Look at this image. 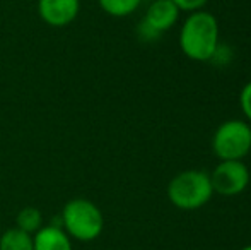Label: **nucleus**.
Segmentation results:
<instances>
[{
	"label": "nucleus",
	"instance_id": "4468645a",
	"mask_svg": "<svg viewBox=\"0 0 251 250\" xmlns=\"http://www.w3.org/2000/svg\"><path fill=\"white\" fill-rule=\"evenodd\" d=\"M241 250H251V245H246V247H243Z\"/></svg>",
	"mask_w": 251,
	"mask_h": 250
},
{
	"label": "nucleus",
	"instance_id": "1a4fd4ad",
	"mask_svg": "<svg viewBox=\"0 0 251 250\" xmlns=\"http://www.w3.org/2000/svg\"><path fill=\"white\" fill-rule=\"evenodd\" d=\"M0 250H34L33 235L16 226L9 228L0 237Z\"/></svg>",
	"mask_w": 251,
	"mask_h": 250
},
{
	"label": "nucleus",
	"instance_id": "f03ea898",
	"mask_svg": "<svg viewBox=\"0 0 251 250\" xmlns=\"http://www.w3.org/2000/svg\"><path fill=\"white\" fill-rule=\"evenodd\" d=\"M62 228L72 240L93 242L101 237L104 230V216L101 209L89 199L77 197L63 206Z\"/></svg>",
	"mask_w": 251,
	"mask_h": 250
},
{
	"label": "nucleus",
	"instance_id": "423d86ee",
	"mask_svg": "<svg viewBox=\"0 0 251 250\" xmlns=\"http://www.w3.org/2000/svg\"><path fill=\"white\" fill-rule=\"evenodd\" d=\"M80 0H38V16L51 28H63L77 19Z\"/></svg>",
	"mask_w": 251,
	"mask_h": 250
},
{
	"label": "nucleus",
	"instance_id": "20e7f679",
	"mask_svg": "<svg viewBox=\"0 0 251 250\" xmlns=\"http://www.w3.org/2000/svg\"><path fill=\"white\" fill-rule=\"evenodd\" d=\"M212 151L219 161L243 160L251 153V125L245 120H226L212 136Z\"/></svg>",
	"mask_w": 251,
	"mask_h": 250
},
{
	"label": "nucleus",
	"instance_id": "f257e3e1",
	"mask_svg": "<svg viewBox=\"0 0 251 250\" xmlns=\"http://www.w3.org/2000/svg\"><path fill=\"white\" fill-rule=\"evenodd\" d=\"M219 21L212 12L195 10L186 16L179 29V48L183 55L195 62L212 60L219 48Z\"/></svg>",
	"mask_w": 251,
	"mask_h": 250
},
{
	"label": "nucleus",
	"instance_id": "ddd939ff",
	"mask_svg": "<svg viewBox=\"0 0 251 250\" xmlns=\"http://www.w3.org/2000/svg\"><path fill=\"white\" fill-rule=\"evenodd\" d=\"M178 5L181 12H195V10H201L208 3V0H173Z\"/></svg>",
	"mask_w": 251,
	"mask_h": 250
},
{
	"label": "nucleus",
	"instance_id": "9b49d317",
	"mask_svg": "<svg viewBox=\"0 0 251 250\" xmlns=\"http://www.w3.org/2000/svg\"><path fill=\"white\" fill-rule=\"evenodd\" d=\"M100 7L111 17H126L140 7L142 0H98Z\"/></svg>",
	"mask_w": 251,
	"mask_h": 250
},
{
	"label": "nucleus",
	"instance_id": "f8f14e48",
	"mask_svg": "<svg viewBox=\"0 0 251 250\" xmlns=\"http://www.w3.org/2000/svg\"><path fill=\"white\" fill-rule=\"evenodd\" d=\"M239 107H241V111L251 124V81L243 86L241 93H239Z\"/></svg>",
	"mask_w": 251,
	"mask_h": 250
},
{
	"label": "nucleus",
	"instance_id": "9d476101",
	"mask_svg": "<svg viewBox=\"0 0 251 250\" xmlns=\"http://www.w3.org/2000/svg\"><path fill=\"white\" fill-rule=\"evenodd\" d=\"M43 226V214L38 207L27 206L17 213L16 216V228L26 231V233L33 235L36 233L40 228Z\"/></svg>",
	"mask_w": 251,
	"mask_h": 250
},
{
	"label": "nucleus",
	"instance_id": "7ed1b4c3",
	"mask_svg": "<svg viewBox=\"0 0 251 250\" xmlns=\"http://www.w3.org/2000/svg\"><path fill=\"white\" fill-rule=\"evenodd\" d=\"M168 199L181 211H197L214 195L210 175L201 170H185L168 184Z\"/></svg>",
	"mask_w": 251,
	"mask_h": 250
},
{
	"label": "nucleus",
	"instance_id": "39448f33",
	"mask_svg": "<svg viewBox=\"0 0 251 250\" xmlns=\"http://www.w3.org/2000/svg\"><path fill=\"white\" fill-rule=\"evenodd\" d=\"M251 175L243 160L219 161L210 173V184L215 194L222 197H236L250 185Z\"/></svg>",
	"mask_w": 251,
	"mask_h": 250
},
{
	"label": "nucleus",
	"instance_id": "6e6552de",
	"mask_svg": "<svg viewBox=\"0 0 251 250\" xmlns=\"http://www.w3.org/2000/svg\"><path fill=\"white\" fill-rule=\"evenodd\" d=\"M34 250H74L72 238L65 233L62 226L47 224L33 233Z\"/></svg>",
	"mask_w": 251,
	"mask_h": 250
},
{
	"label": "nucleus",
	"instance_id": "0eeeda50",
	"mask_svg": "<svg viewBox=\"0 0 251 250\" xmlns=\"http://www.w3.org/2000/svg\"><path fill=\"white\" fill-rule=\"evenodd\" d=\"M179 14H181V10L178 9V5L173 0H154L147 7L142 21L149 28H152L155 33L162 34L178 23Z\"/></svg>",
	"mask_w": 251,
	"mask_h": 250
}]
</instances>
